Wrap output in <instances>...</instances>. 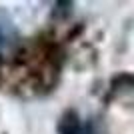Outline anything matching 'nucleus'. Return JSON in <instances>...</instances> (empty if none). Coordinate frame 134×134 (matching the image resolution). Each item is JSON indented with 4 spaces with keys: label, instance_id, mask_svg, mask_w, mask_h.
<instances>
[{
    "label": "nucleus",
    "instance_id": "nucleus-1",
    "mask_svg": "<svg viewBox=\"0 0 134 134\" xmlns=\"http://www.w3.org/2000/svg\"><path fill=\"white\" fill-rule=\"evenodd\" d=\"M58 132L60 134H80L82 128H80V122H78V116L74 112H66L62 120L58 122Z\"/></svg>",
    "mask_w": 134,
    "mask_h": 134
},
{
    "label": "nucleus",
    "instance_id": "nucleus-2",
    "mask_svg": "<svg viewBox=\"0 0 134 134\" xmlns=\"http://www.w3.org/2000/svg\"><path fill=\"white\" fill-rule=\"evenodd\" d=\"M0 42H2V36H0Z\"/></svg>",
    "mask_w": 134,
    "mask_h": 134
}]
</instances>
